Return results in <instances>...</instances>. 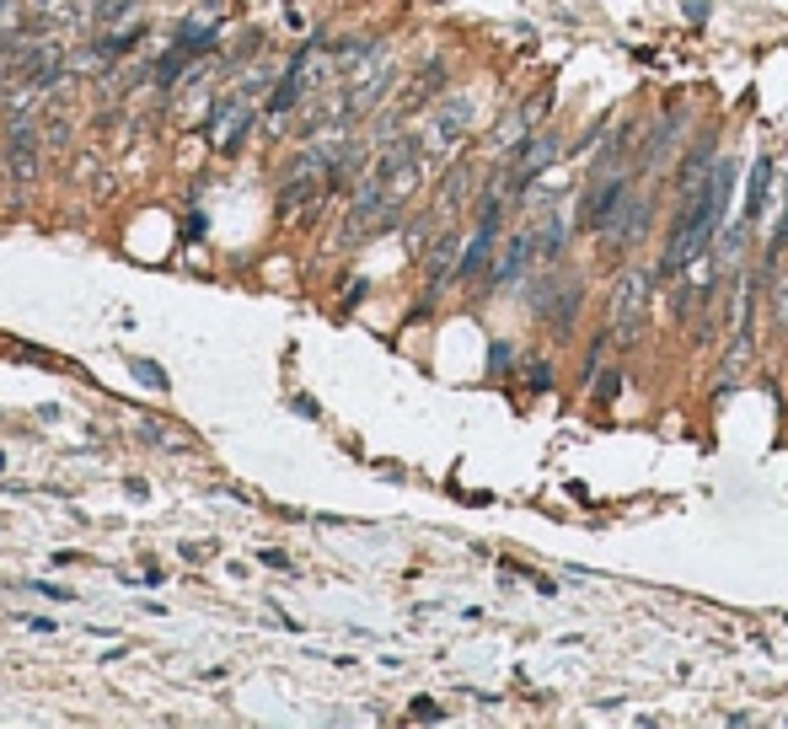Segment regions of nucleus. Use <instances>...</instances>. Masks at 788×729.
Here are the masks:
<instances>
[{
	"instance_id": "obj_1",
	"label": "nucleus",
	"mask_w": 788,
	"mask_h": 729,
	"mask_svg": "<svg viewBox=\"0 0 788 729\" xmlns=\"http://www.w3.org/2000/svg\"><path fill=\"white\" fill-rule=\"evenodd\" d=\"M735 178H740L735 161H714V172H708L698 188L681 193V214H676L670 242H666V252H660V263H655V279H660V284L681 279L687 263H698L702 252H714L719 231H725V210H729V193H735Z\"/></svg>"
},
{
	"instance_id": "obj_2",
	"label": "nucleus",
	"mask_w": 788,
	"mask_h": 729,
	"mask_svg": "<svg viewBox=\"0 0 788 729\" xmlns=\"http://www.w3.org/2000/svg\"><path fill=\"white\" fill-rule=\"evenodd\" d=\"M472 119H478V102H472L467 91H461V97H446L425 119V129H419V156H425V161H446V156L467 140Z\"/></svg>"
},
{
	"instance_id": "obj_3",
	"label": "nucleus",
	"mask_w": 788,
	"mask_h": 729,
	"mask_svg": "<svg viewBox=\"0 0 788 729\" xmlns=\"http://www.w3.org/2000/svg\"><path fill=\"white\" fill-rule=\"evenodd\" d=\"M655 284H660L655 269H622L617 290H611V328H607L617 343L638 338L644 317H649V306H655Z\"/></svg>"
},
{
	"instance_id": "obj_4",
	"label": "nucleus",
	"mask_w": 788,
	"mask_h": 729,
	"mask_svg": "<svg viewBox=\"0 0 788 729\" xmlns=\"http://www.w3.org/2000/svg\"><path fill=\"white\" fill-rule=\"evenodd\" d=\"M558 156H563V140H558L552 129H547V134H531V140H526V146H520V151H516V161H510V172H505V178L493 182V188H499L505 199H526V188H531V182L542 178V172H547V167H552V161H558Z\"/></svg>"
},
{
	"instance_id": "obj_5",
	"label": "nucleus",
	"mask_w": 788,
	"mask_h": 729,
	"mask_svg": "<svg viewBox=\"0 0 788 729\" xmlns=\"http://www.w3.org/2000/svg\"><path fill=\"white\" fill-rule=\"evenodd\" d=\"M205 134L220 156H237L252 134V91H237V97H220L210 113H205Z\"/></svg>"
},
{
	"instance_id": "obj_6",
	"label": "nucleus",
	"mask_w": 788,
	"mask_h": 729,
	"mask_svg": "<svg viewBox=\"0 0 788 729\" xmlns=\"http://www.w3.org/2000/svg\"><path fill=\"white\" fill-rule=\"evenodd\" d=\"M317 70H322L317 49H301V54L290 60L285 81H279V87H273V97H269V129H285V119H290V113L306 102V91L317 87Z\"/></svg>"
},
{
	"instance_id": "obj_7",
	"label": "nucleus",
	"mask_w": 788,
	"mask_h": 729,
	"mask_svg": "<svg viewBox=\"0 0 788 729\" xmlns=\"http://www.w3.org/2000/svg\"><path fill=\"white\" fill-rule=\"evenodd\" d=\"M537 263H542L537 231H531V226H526V231H510V242H505V252H499V263L488 269V290H510V284H520Z\"/></svg>"
},
{
	"instance_id": "obj_8",
	"label": "nucleus",
	"mask_w": 788,
	"mask_h": 729,
	"mask_svg": "<svg viewBox=\"0 0 788 729\" xmlns=\"http://www.w3.org/2000/svg\"><path fill=\"white\" fill-rule=\"evenodd\" d=\"M634 178L638 172H617V178H596V188H590V199H585V210H579V220L590 226V231H607V220L628 199H634Z\"/></svg>"
},
{
	"instance_id": "obj_9",
	"label": "nucleus",
	"mask_w": 788,
	"mask_h": 729,
	"mask_svg": "<svg viewBox=\"0 0 788 729\" xmlns=\"http://www.w3.org/2000/svg\"><path fill=\"white\" fill-rule=\"evenodd\" d=\"M649 220H655V204L638 193V199H628V204H622V210L607 220L601 247H607V252H628V247H638L644 237H649Z\"/></svg>"
},
{
	"instance_id": "obj_10",
	"label": "nucleus",
	"mask_w": 788,
	"mask_h": 729,
	"mask_svg": "<svg viewBox=\"0 0 788 729\" xmlns=\"http://www.w3.org/2000/svg\"><path fill=\"white\" fill-rule=\"evenodd\" d=\"M547 113V102H526V108H510V119L493 129V140H488V156H516L526 140H531V129L537 119Z\"/></svg>"
},
{
	"instance_id": "obj_11",
	"label": "nucleus",
	"mask_w": 788,
	"mask_h": 729,
	"mask_svg": "<svg viewBox=\"0 0 788 729\" xmlns=\"http://www.w3.org/2000/svg\"><path fill=\"white\" fill-rule=\"evenodd\" d=\"M751 360H757V338H751V328H735V338H729V349H725V364H719V381H714V397L735 392L751 376Z\"/></svg>"
},
{
	"instance_id": "obj_12",
	"label": "nucleus",
	"mask_w": 788,
	"mask_h": 729,
	"mask_svg": "<svg viewBox=\"0 0 788 729\" xmlns=\"http://www.w3.org/2000/svg\"><path fill=\"white\" fill-rule=\"evenodd\" d=\"M6 161H11V178L17 182L38 178V123H28V129H6Z\"/></svg>"
},
{
	"instance_id": "obj_13",
	"label": "nucleus",
	"mask_w": 788,
	"mask_h": 729,
	"mask_svg": "<svg viewBox=\"0 0 788 729\" xmlns=\"http://www.w3.org/2000/svg\"><path fill=\"white\" fill-rule=\"evenodd\" d=\"M772 167H778V161H772L767 151L751 161V182H746V214H740L746 226H757L761 214H767V199H772Z\"/></svg>"
},
{
	"instance_id": "obj_14",
	"label": "nucleus",
	"mask_w": 788,
	"mask_h": 729,
	"mask_svg": "<svg viewBox=\"0 0 788 729\" xmlns=\"http://www.w3.org/2000/svg\"><path fill=\"white\" fill-rule=\"evenodd\" d=\"M456 269H461V237H456V231H446V237H440V247L429 252V263H425L429 290H446V284H456Z\"/></svg>"
},
{
	"instance_id": "obj_15",
	"label": "nucleus",
	"mask_w": 788,
	"mask_h": 729,
	"mask_svg": "<svg viewBox=\"0 0 788 729\" xmlns=\"http://www.w3.org/2000/svg\"><path fill=\"white\" fill-rule=\"evenodd\" d=\"M575 242V220H569V210L558 204V210H547L542 231H537V247H542V263H552V258H563V247Z\"/></svg>"
},
{
	"instance_id": "obj_16",
	"label": "nucleus",
	"mask_w": 788,
	"mask_h": 729,
	"mask_svg": "<svg viewBox=\"0 0 788 729\" xmlns=\"http://www.w3.org/2000/svg\"><path fill=\"white\" fill-rule=\"evenodd\" d=\"M714 172V140H702V146H692L687 151V161H681V172H676V193H687V188H698L702 178Z\"/></svg>"
},
{
	"instance_id": "obj_17",
	"label": "nucleus",
	"mask_w": 788,
	"mask_h": 729,
	"mask_svg": "<svg viewBox=\"0 0 788 729\" xmlns=\"http://www.w3.org/2000/svg\"><path fill=\"white\" fill-rule=\"evenodd\" d=\"M542 317H547V328H552V333H558V338H563V333H575V322H579V290H563V296H558V301L547 306Z\"/></svg>"
},
{
	"instance_id": "obj_18",
	"label": "nucleus",
	"mask_w": 788,
	"mask_h": 729,
	"mask_svg": "<svg viewBox=\"0 0 788 729\" xmlns=\"http://www.w3.org/2000/svg\"><path fill=\"white\" fill-rule=\"evenodd\" d=\"M767 317L778 333H788V273H767Z\"/></svg>"
},
{
	"instance_id": "obj_19",
	"label": "nucleus",
	"mask_w": 788,
	"mask_h": 729,
	"mask_svg": "<svg viewBox=\"0 0 788 729\" xmlns=\"http://www.w3.org/2000/svg\"><path fill=\"white\" fill-rule=\"evenodd\" d=\"M129 6H134V0H97V6H91V22H102V28H108V22L129 17Z\"/></svg>"
},
{
	"instance_id": "obj_20",
	"label": "nucleus",
	"mask_w": 788,
	"mask_h": 729,
	"mask_svg": "<svg viewBox=\"0 0 788 729\" xmlns=\"http://www.w3.org/2000/svg\"><path fill=\"white\" fill-rule=\"evenodd\" d=\"M129 370H134V376L146 381V387H161V392H167V376H161L151 360H129Z\"/></svg>"
},
{
	"instance_id": "obj_21",
	"label": "nucleus",
	"mask_w": 788,
	"mask_h": 729,
	"mask_svg": "<svg viewBox=\"0 0 788 729\" xmlns=\"http://www.w3.org/2000/svg\"><path fill=\"white\" fill-rule=\"evenodd\" d=\"M413 719H446V708L435 698H413Z\"/></svg>"
},
{
	"instance_id": "obj_22",
	"label": "nucleus",
	"mask_w": 788,
	"mask_h": 729,
	"mask_svg": "<svg viewBox=\"0 0 788 729\" xmlns=\"http://www.w3.org/2000/svg\"><path fill=\"white\" fill-rule=\"evenodd\" d=\"M505 364H510V343H493V349H488V370H493V376H499V370H505Z\"/></svg>"
},
{
	"instance_id": "obj_23",
	"label": "nucleus",
	"mask_w": 788,
	"mask_h": 729,
	"mask_svg": "<svg viewBox=\"0 0 788 729\" xmlns=\"http://www.w3.org/2000/svg\"><path fill=\"white\" fill-rule=\"evenodd\" d=\"M617 387H622V376H617V370H611L607 381H601V387H596V397H601V402H611V397H617Z\"/></svg>"
},
{
	"instance_id": "obj_24",
	"label": "nucleus",
	"mask_w": 788,
	"mask_h": 729,
	"mask_svg": "<svg viewBox=\"0 0 788 729\" xmlns=\"http://www.w3.org/2000/svg\"><path fill=\"white\" fill-rule=\"evenodd\" d=\"M258 558H263V563H269V569H290V558H285V552H279V547H263V552H258Z\"/></svg>"
},
{
	"instance_id": "obj_25",
	"label": "nucleus",
	"mask_w": 788,
	"mask_h": 729,
	"mask_svg": "<svg viewBox=\"0 0 788 729\" xmlns=\"http://www.w3.org/2000/svg\"><path fill=\"white\" fill-rule=\"evenodd\" d=\"M687 22H708V0H687Z\"/></svg>"
},
{
	"instance_id": "obj_26",
	"label": "nucleus",
	"mask_w": 788,
	"mask_h": 729,
	"mask_svg": "<svg viewBox=\"0 0 788 729\" xmlns=\"http://www.w3.org/2000/svg\"><path fill=\"white\" fill-rule=\"evenodd\" d=\"M140 440H146V446H156V451H161V446H167V429L146 425V429H140Z\"/></svg>"
}]
</instances>
